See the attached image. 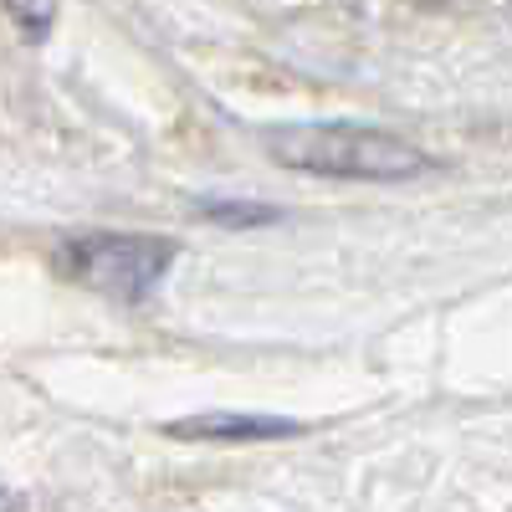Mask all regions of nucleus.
Returning <instances> with one entry per match:
<instances>
[{
  "mask_svg": "<svg viewBox=\"0 0 512 512\" xmlns=\"http://www.w3.org/2000/svg\"><path fill=\"white\" fill-rule=\"evenodd\" d=\"M0 507H26L21 497H0Z\"/></svg>",
  "mask_w": 512,
  "mask_h": 512,
  "instance_id": "obj_5",
  "label": "nucleus"
},
{
  "mask_svg": "<svg viewBox=\"0 0 512 512\" xmlns=\"http://www.w3.org/2000/svg\"><path fill=\"white\" fill-rule=\"evenodd\" d=\"M6 6L26 21V31H47L52 21V0H6Z\"/></svg>",
  "mask_w": 512,
  "mask_h": 512,
  "instance_id": "obj_4",
  "label": "nucleus"
},
{
  "mask_svg": "<svg viewBox=\"0 0 512 512\" xmlns=\"http://www.w3.org/2000/svg\"><path fill=\"white\" fill-rule=\"evenodd\" d=\"M169 436L185 441H277L297 436V420H272V415H200V420H175Z\"/></svg>",
  "mask_w": 512,
  "mask_h": 512,
  "instance_id": "obj_3",
  "label": "nucleus"
},
{
  "mask_svg": "<svg viewBox=\"0 0 512 512\" xmlns=\"http://www.w3.org/2000/svg\"><path fill=\"white\" fill-rule=\"evenodd\" d=\"M272 159L308 175H338V180H410L425 175L431 159L410 149L395 134L354 123H318V128H272L267 134Z\"/></svg>",
  "mask_w": 512,
  "mask_h": 512,
  "instance_id": "obj_1",
  "label": "nucleus"
},
{
  "mask_svg": "<svg viewBox=\"0 0 512 512\" xmlns=\"http://www.w3.org/2000/svg\"><path fill=\"white\" fill-rule=\"evenodd\" d=\"M175 262V246L169 241H149V236H77L62 256V277L123 297V303H139L149 297L164 277V267Z\"/></svg>",
  "mask_w": 512,
  "mask_h": 512,
  "instance_id": "obj_2",
  "label": "nucleus"
}]
</instances>
